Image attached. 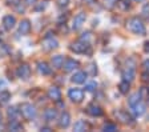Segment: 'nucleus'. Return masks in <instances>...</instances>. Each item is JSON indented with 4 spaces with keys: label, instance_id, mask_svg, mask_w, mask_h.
Segmentation results:
<instances>
[{
    "label": "nucleus",
    "instance_id": "obj_27",
    "mask_svg": "<svg viewBox=\"0 0 149 132\" xmlns=\"http://www.w3.org/2000/svg\"><path fill=\"white\" fill-rule=\"evenodd\" d=\"M102 131L105 132H115L117 131V126L113 124V123H105L104 126H102Z\"/></svg>",
    "mask_w": 149,
    "mask_h": 132
},
{
    "label": "nucleus",
    "instance_id": "obj_10",
    "mask_svg": "<svg viewBox=\"0 0 149 132\" xmlns=\"http://www.w3.org/2000/svg\"><path fill=\"white\" fill-rule=\"evenodd\" d=\"M17 76L23 80H27L29 76H31V68L28 64H22V66L17 68Z\"/></svg>",
    "mask_w": 149,
    "mask_h": 132
},
{
    "label": "nucleus",
    "instance_id": "obj_18",
    "mask_svg": "<svg viewBox=\"0 0 149 132\" xmlns=\"http://www.w3.org/2000/svg\"><path fill=\"white\" fill-rule=\"evenodd\" d=\"M64 56H61V55H56V56L52 57V67L56 69L59 68H63V64H64Z\"/></svg>",
    "mask_w": 149,
    "mask_h": 132
},
{
    "label": "nucleus",
    "instance_id": "obj_15",
    "mask_svg": "<svg viewBox=\"0 0 149 132\" xmlns=\"http://www.w3.org/2000/svg\"><path fill=\"white\" fill-rule=\"evenodd\" d=\"M48 98H49L51 100L60 101V99H61V92H60V89L57 87H51L49 89H48Z\"/></svg>",
    "mask_w": 149,
    "mask_h": 132
},
{
    "label": "nucleus",
    "instance_id": "obj_20",
    "mask_svg": "<svg viewBox=\"0 0 149 132\" xmlns=\"http://www.w3.org/2000/svg\"><path fill=\"white\" fill-rule=\"evenodd\" d=\"M57 116V112H56L55 108H47L45 112H44V119L45 122H52V120L56 119Z\"/></svg>",
    "mask_w": 149,
    "mask_h": 132
},
{
    "label": "nucleus",
    "instance_id": "obj_6",
    "mask_svg": "<svg viewBox=\"0 0 149 132\" xmlns=\"http://www.w3.org/2000/svg\"><path fill=\"white\" fill-rule=\"evenodd\" d=\"M68 98L73 103H81L84 100V91L80 88H71L68 91Z\"/></svg>",
    "mask_w": 149,
    "mask_h": 132
},
{
    "label": "nucleus",
    "instance_id": "obj_39",
    "mask_svg": "<svg viewBox=\"0 0 149 132\" xmlns=\"http://www.w3.org/2000/svg\"><path fill=\"white\" fill-rule=\"evenodd\" d=\"M16 11H19V12H24V7H20L17 4V6H16Z\"/></svg>",
    "mask_w": 149,
    "mask_h": 132
},
{
    "label": "nucleus",
    "instance_id": "obj_11",
    "mask_svg": "<svg viewBox=\"0 0 149 132\" xmlns=\"http://www.w3.org/2000/svg\"><path fill=\"white\" fill-rule=\"evenodd\" d=\"M130 108H132V112H133V115H134L136 117L143 116L144 113H145V111H146L145 104H144L143 101H139V103L134 104L133 107H130Z\"/></svg>",
    "mask_w": 149,
    "mask_h": 132
},
{
    "label": "nucleus",
    "instance_id": "obj_32",
    "mask_svg": "<svg viewBox=\"0 0 149 132\" xmlns=\"http://www.w3.org/2000/svg\"><path fill=\"white\" fill-rule=\"evenodd\" d=\"M89 39H91V34H89V32H84V34L81 35L80 40H84V41H88V43H89Z\"/></svg>",
    "mask_w": 149,
    "mask_h": 132
},
{
    "label": "nucleus",
    "instance_id": "obj_19",
    "mask_svg": "<svg viewBox=\"0 0 149 132\" xmlns=\"http://www.w3.org/2000/svg\"><path fill=\"white\" fill-rule=\"evenodd\" d=\"M20 110H17L16 107H9L7 110V115H8L9 120H17L19 116H20Z\"/></svg>",
    "mask_w": 149,
    "mask_h": 132
},
{
    "label": "nucleus",
    "instance_id": "obj_36",
    "mask_svg": "<svg viewBox=\"0 0 149 132\" xmlns=\"http://www.w3.org/2000/svg\"><path fill=\"white\" fill-rule=\"evenodd\" d=\"M143 68L144 71H146V72H149V59H145L143 63Z\"/></svg>",
    "mask_w": 149,
    "mask_h": 132
},
{
    "label": "nucleus",
    "instance_id": "obj_2",
    "mask_svg": "<svg viewBox=\"0 0 149 132\" xmlns=\"http://www.w3.org/2000/svg\"><path fill=\"white\" fill-rule=\"evenodd\" d=\"M134 78H136V60H134V57H128L124 71H123V80L132 83Z\"/></svg>",
    "mask_w": 149,
    "mask_h": 132
},
{
    "label": "nucleus",
    "instance_id": "obj_17",
    "mask_svg": "<svg viewBox=\"0 0 149 132\" xmlns=\"http://www.w3.org/2000/svg\"><path fill=\"white\" fill-rule=\"evenodd\" d=\"M69 124H71V115L68 112H63L59 120V126L61 128H68Z\"/></svg>",
    "mask_w": 149,
    "mask_h": 132
},
{
    "label": "nucleus",
    "instance_id": "obj_42",
    "mask_svg": "<svg viewBox=\"0 0 149 132\" xmlns=\"http://www.w3.org/2000/svg\"><path fill=\"white\" fill-rule=\"evenodd\" d=\"M136 3H143V1H145V0H134Z\"/></svg>",
    "mask_w": 149,
    "mask_h": 132
},
{
    "label": "nucleus",
    "instance_id": "obj_35",
    "mask_svg": "<svg viewBox=\"0 0 149 132\" xmlns=\"http://www.w3.org/2000/svg\"><path fill=\"white\" fill-rule=\"evenodd\" d=\"M89 69H91V75H96L97 73L96 64H89Z\"/></svg>",
    "mask_w": 149,
    "mask_h": 132
},
{
    "label": "nucleus",
    "instance_id": "obj_1",
    "mask_svg": "<svg viewBox=\"0 0 149 132\" xmlns=\"http://www.w3.org/2000/svg\"><path fill=\"white\" fill-rule=\"evenodd\" d=\"M127 28L129 29L132 34L134 35H140V36H144L146 34V28H145V24L143 23V20L137 17V16H133L128 19L127 22Z\"/></svg>",
    "mask_w": 149,
    "mask_h": 132
},
{
    "label": "nucleus",
    "instance_id": "obj_13",
    "mask_svg": "<svg viewBox=\"0 0 149 132\" xmlns=\"http://www.w3.org/2000/svg\"><path fill=\"white\" fill-rule=\"evenodd\" d=\"M79 67V61L74 59H67L63 64V68H64L65 72H72Z\"/></svg>",
    "mask_w": 149,
    "mask_h": 132
},
{
    "label": "nucleus",
    "instance_id": "obj_37",
    "mask_svg": "<svg viewBox=\"0 0 149 132\" xmlns=\"http://www.w3.org/2000/svg\"><path fill=\"white\" fill-rule=\"evenodd\" d=\"M57 3H59L60 7H64V6H67V4L69 3V0H57Z\"/></svg>",
    "mask_w": 149,
    "mask_h": 132
},
{
    "label": "nucleus",
    "instance_id": "obj_7",
    "mask_svg": "<svg viewBox=\"0 0 149 132\" xmlns=\"http://www.w3.org/2000/svg\"><path fill=\"white\" fill-rule=\"evenodd\" d=\"M85 20H87V13L85 12H79L77 15L73 17V20H72V29H74V31L80 29L84 25Z\"/></svg>",
    "mask_w": 149,
    "mask_h": 132
},
{
    "label": "nucleus",
    "instance_id": "obj_25",
    "mask_svg": "<svg viewBox=\"0 0 149 132\" xmlns=\"http://www.w3.org/2000/svg\"><path fill=\"white\" fill-rule=\"evenodd\" d=\"M11 100V94L8 91L0 92V104H7Z\"/></svg>",
    "mask_w": 149,
    "mask_h": 132
},
{
    "label": "nucleus",
    "instance_id": "obj_31",
    "mask_svg": "<svg viewBox=\"0 0 149 132\" xmlns=\"http://www.w3.org/2000/svg\"><path fill=\"white\" fill-rule=\"evenodd\" d=\"M141 13H143L144 17H146V19H148V17H149V4H145V6L143 7V11H141Z\"/></svg>",
    "mask_w": 149,
    "mask_h": 132
},
{
    "label": "nucleus",
    "instance_id": "obj_22",
    "mask_svg": "<svg viewBox=\"0 0 149 132\" xmlns=\"http://www.w3.org/2000/svg\"><path fill=\"white\" fill-rule=\"evenodd\" d=\"M139 101H141V94H140V92H134V94H132L129 98H128L129 107H133L134 104H137Z\"/></svg>",
    "mask_w": 149,
    "mask_h": 132
},
{
    "label": "nucleus",
    "instance_id": "obj_30",
    "mask_svg": "<svg viewBox=\"0 0 149 132\" xmlns=\"http://www.w3.org/2000/svg\"><path fill=\"white\" fill-rule=\"evenodd\" d=\"M104 1H105V7L107 8H108V10H112V8H113V7L115 6H117V1L118 0H104Z\"/></svg>",
    "mask_w": 149,
    "mask_h": 132
},
{
    "label": "nucleus",
    "instance_id": "obj_14",
    "mask_svg": "<svg viewBox=\"0 0 149 132\" xmlns=\"http://www.w3.org/2000/svg\"><path fill=\"white\" fill-rule=\"evenodd\" d=\"M87 112L89 113L91 116H101L102 115V110H101V107L100 105H97V104H95V103H92V104H89L87 107Z\"/></svg>",
    "mask_w": 149,
    "mask_h": 132
},
{
    "label": "nucleus",
    "instance_id": "obj_5",
    "mask_svg": "<svg viewBox=\"0 0 149 132\" xmlns=\"http://www.w3.org/2000/svg\"><path fill=\"white\" fill-rule=\"evenodd\" d=\"M41 45H43L44 51H52V50H55V48L59 47V41L56 40L53 36H51V35H47L45 38L43 39Z\"/></svg>",
    "mask_w": 149,
    "mask_h": 132
},
{
    "label": "nucleus",
    "instance_id": "obj_9",
    "mask_svg": "<svg viewBox=\"0 0 149 132\" xmlns=\"http://www.w3.org/2000/svg\"><path fill=\"white\" fill-rule=\"evenodd\" d=\"M71 82L74 83V84H83V83H85L87 82V72H84V71L74 72L71 78Z\"/></svg>",
    "mask_w": 149,
    "mask_h": 132
},
{
    "label": "nucleus",
    "instance_id": "obj_21",
    "mask_svg": "<svg viewBox=\"0 0 149 132\" xmlns=\"http://www.w3.org/2000/svg\"><path fill=\"white\" fill-rule=\"evenodd\" d=\"M37 69L41 75H49L51 73V67L45 63V61H39L37 63Z\"/></svg>",
    "mask_w": 149,
    "mask_h": 132
},
{
    "label": "nucleus",
    "instance_id": "obj_3",
    "mask_svg": "<svg viewBox=\"0 0 149 132\" xmlns=\"http://www.w3.org/2000/svg\"><path fill=\"white\" fill-rule=\"evenodd\" d=\"M20 112L27 120H33L37 115V111L35 108V105H32L31 103H23L20 105Z\"/></svg>",
    "mask_w": 149,
    "mask_h": 132
},
{
    "label": "nucleus",
    "instance_id": "obj_29",
    "mask_svg": "<svg viewBox=\"0 0 149 132\" xmlns=\"http://www.w3.org/2000/svg\"><path fill=\"white\" fill-rule=\"evenodd\" d=\"M97 88V83L96 82H89L85 84V91L87 92H93Z\"/></svg>",
    "mask_w": 149,
    "mask_h": 132
},
{
    "label": "nucleus",
    "instance_id": "obj_40",
    "mask_svg": "<svg viewBox=\"0 0 149 132\" xmlns=\"http://www.w3.org/2000/svg\"><path fill=\"white\" fill-rule=\"evenodd\" d=\"M145 47H144V50H145V52H149V41H145V44H144Z\"/></svg>",
    "mask_w": 149,
    "mask_h": 132
},
{
    "label": "nucleus",
    "instance_id": "obj_4",
    "mask_svg": "<svg viewBox=\"0 0 149 132\" xmlns=\"http://www.w3.org/2000/svg\"><path fill=\"white\" fill-rule=\"evenodd\" d=\"M89 48H91L89 43L84 40H79L76 43L71 44V51H73L74 54H85V52L89 51Z\"/></svg>",
    "mask_w": 149,
    "mask_h": 132
},
{
    "label": "nucleus",
    "instance_id": "obj_26",
    "mask_svg": "<svg viewBox=\"0 0 149 132\" xmlns=\"http://www.w3.org/2000/svg\"><path fill=\"white\" fill-rule=\"evenodd\" d=\"M8 128L11 129V131H20L23 127H22V124L19 123V120H11V122H9Z\"/></svg>",
    "mask_w": 149,
    "mask_h": 132
},
{
    "label": "nucleus",
    "instance_id": "obj_33",
    "mask_svg": "<svg viewBox=\"0 0 149 132\" xmlns=\"http://www.w3.org/2000/svg\"><path fill=\"white\" fill-rule=\"evenodd\" d=\"M45 7H47L45 3H41V4H39L37 7H35V11H36V12H40V11H44V10H45Z\"/></svg>",
    "mask_w": 149,
    "mask_h": 132
},
{
    "label": "nucleus",
    "instance_id": "obj_12",
    "mask_svg": "<svg viewBox=\"0 0 149 132\" xmlns=\"http://www.w3.org/2000/svg\"><path fill=\"white\" fill-rule=\"evenodd\" d=\"M15 25H16L15 16L7 15V16H4V17H3V27L7 29V31H11V29H12Z\"/></svg>",
    "mask_w": 149,
    "mask_h": 132
},
{
    "label": "nucleus",
    "instance_id": "obj_43",
    "mask_svg": "<svg viewBox=\"0 0 149 132\" xmlns=\"http://www.w3.org/2000/svg\"><path fill=\"white\" fill-rule=\"evenodd\" d=\"M0 124H1V112H0Z\"/></svg>",
    "mask_w": 149,
    "mask_h": 132
},
{
    "label": "nucleus",
    "instance_id": "obj_41",
    "mask_svg": "<svg viewBox=\"0 0 149 132\" xmlns=\"http://www.w3.org/2000/svg\"><path fill=\"white\" fill-rule=\"evenodd\" d=\"M41 131H45V132H48V131H51L49 128H41Z\"/></svg>",
    "mask_w": 149,
    "mask_h": 132
},
{
    "label": "nucleus",
    "instance_id": "obj_23",
    "mask_svg": "<svg viewBox=\"0 0 149 132\" xmlns=\"http://www.w3.org/2000/svg\"><path fill=\"white\" fill-rule=\"evenodd\" d=\"M87 129V124H85V122L84 120H77V122L74 123L73 126V131L76 132H83Z\"/></svg>",
    "mask_w": 149,
    "mask_h": 132
},
{
    "label": "nucleus",
    "instance_id": "obj_8",
    "mask_svg": "<svg viewBox=\"0 0 149 132\" xmlns=\"http://www.w3.org/2000/svg\"><path fill=\"white\" fill-rule=\"evenodd\" d=\"M115 115H116V117H117L118 120H120L121 123H124V124H132V117H130V115L127 112V111H124V110H118V111H116L115 112Z\"/></svg>",
    "mask_w": 149,
    "mask_h": 132
},
{
    "label": "nucleus",
    "instance_id": "obj_38",
    "mask_svg": "<svg viewBox=\"0 0 149 132\" xmlns=\"http://www.w3.org/2000/svg\"><path fill=\"white\" fill-rule=\"evenodd\" d=\"M37 0H25V4H28V6H33V4H36Z\"/></svg>",
    "mask_w": 149,
    "mask_h": 132
},
{
    "label": "nucleus",
    "instance_id": "obj_16",
    "mask_svg": "<svg viewBox=\"0 0 149 132\" xmlns=\"http://www.w3.org/2000/svg\"><path fill=\"white\" fill-rule=\"evenodd\" d=\"M31 31V22L29 20H22L19 24V35H27Z\"/></svg>",
    "mask_w": 149,
    "mask_h": 132
},
{
    "label": "nucleus",
    "instance_id": "obj_24",
    "mask_svg": "<svg viewBox=\"0 0 149 132\" xmlns=\"http://www.w3.org/2000/svg\"><path fill=\"white\" fill-rule=\"evenodd\" d=\"M129 87H130V83L127 82V80H123V82L118 84V89H120L121 94H128V91H129Z\"/></svg>",
    "mask_w": 149,
    "mask_h": 132
},
{
    "label": "nucleus",
    "instance_id": "obj_28",
    "mask_svg": "<svg viewBox=\"0 0 149 132\" xmlns=\"http://www.w3.org/2000/svg\"><path fill=\"white\" fill-rule=\"evenodd\" d=\"M117 6L120 7L121 10H128V8H129V6H130V1L129 0H118L117 1Z\"/></svg>",
    "mask_w": 149,
    "mask_h": 132
},
{
    "label": "nucleus",
    "instance_id": "obj_34",
    "mask_svg": "<svg viewBox=\"0 0 149 132\" xmlns=\"http://www.w3.org/2000/svg\"><path fill=\"white\" fill-rule=\"evenodd\" d=\"M6 1H7L8 6H13V7H16L17 4H20V0H6Z\"/></svg>",
    "mask_w": 149,
    "mask_h": 132
}]
</instances>
